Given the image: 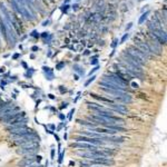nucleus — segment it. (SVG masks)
<instances>
[{"instance_id": "7", "label": "nucleus", "mask_w": 167, "mask_h": 167, "mask_svg": "<svg viewBox=\"0 0 167 167\" xmlns=\"http://www.w3.org/2000/svg\"><path fill=\"white\" fill-rule=\"evenodd\" d=\"M33 131V129H30V128H21V129H17V131H10V137L13 139H20V138H24V136H27L29 135L30 133Z\"/></svg>"}, {"instance_id": "8", "label": "nucleus", "mask_w": 167, "mask_h": 167, "mask_svg": "<svg viewBox=\"0 0 167 167\" xmlns=\"http://www.w3.org/2000/svg\"><path fill=\"white\" fill-rule=\"evenodd\" d=\"M135 46H136V48H138L142 53H145L148 58L151 57V50H149L147 44L144 40H139V39H136V38H135Z\"/></svg>"}, {"instance_id": "35", "label": "nucleus", "mask_w": 167, "mask_h": 167, "mask_svg": "<svg viewBox=\"0 0 167 167\" xmlns=\"http://www.w3.org/2000/svg\"><path fill=\"white\" fill-rule=\"evenodd\" d=\"M117 41H118V40H115V41H114V44H113L111 46H113V47H115V46L117 45Z\"/></svg>"}, {"instance_id": "33", "label": "nucleus", "mask_w": 167, "mask_h": 167, "mask_svg": "<svg viewBox=\"0 0 167 167\" xmlns=\"http://www.w3.org/2000/svg\"><path fill=\"white\" fill-rule=\"evenodd\" d=\"M31 50H33V51H36V50H38V47H36V46H35V47H33V48H31Z\"/></svg>"}, {"instance_id": "38", "label": "nucleus", "mask_w": 167, "mask_h": 167, "mask_svg": "<svg viewBox=\"0 0 167 167\" xmlns=\"http://www.w3.org/2000/svg\"><path fill=\"white\" fill-rule=\"evenodd\" d=\"M55 138H56V139H57V140H58V142H59V137H58V136H57V135H56V134H55Z\"/></svg>"}, {"instance_id": "13", "label": "nucleus", "mask_w": 167, "mask_h": 167, "mask_svg": "<svg viewBox=\"0 0 167 167\" xmlns=\"http://www.w3.org/2000/svg\"><path fill=\"white\" fill-rule=\"evenodd\" d=\"M77 122L78 124H80V125L89 127V128H96V127H97V124H95V122H86V120H82V119H77Z\"/></svg>"}, {"instance_id": "16", "label": "nucleus", "mask_w": 167, "mask_h": 167, "mask_svg": "<svg viewBox=\"0 0 167 167\" xmlns=\"http://www.w3.org/2000/svg\"><path fill=\"white\" fill-rule=\"evenodd\" d=\"M46 77L48 80H53V71H48V73H46Z\"/></svg>"}, {"instance_id": "11", "label": "nucleus", "mask_w": 167, "mask_h": 167, "mask_svg": "<svg viewBox=\"0 0 167 167\" xmlns=\"http://www.w3.org/2000/svg\"><path fill=\"white\" fill-rule=\"evenodd\" d=\"M36 158H37V156H24V158L18 163V166L27 167L28 165H31V164L35 163V162H36Z\"/></svg>"}, {"instance_id": "27", "label": "nucleus", "mask_w": 167, "mask_h": 167, "mask_svg": "<svg viewBox=\"0 0 167 167\" xmlns=\"http://www.w3.org/2000/svg\"><path fill=\"white\" fill-rule=\"evenodd\" d=\"M131 27H133V24H131V22H129V24H128V26L126 27V30H129Z\"/></svg>"}, {"instance_id": "19", "label": "nucleus", "mask_w": 167, "mask_h": 167, "mask_svg": "<svg viewBox=\"0 0 167 167\" xmlns=\"http://www.w3.org/2000/svg\"><path fill=\"white\" fill-rule=\"evenodd\" d=\"M65 66V62L64 61H61V62H59L57 66H56V69H58V70H61V68Z\"/></svg>"}, {"instance_id": "3", "label": "nucleus", "mask_w": 167, "mask_h": 167, "mask_svg": "<svg viewBox=\"0 0 167 167\" xmlns=\"http://www.w3.org/2000/svg\"><path fill=\"white\" fill-rule=\"evenodd\" d=\"M149 36L153 37L158 44H162V45H166V40H167V37H166V31L163 30L162 28H156L151 30L149 33Z\"/></svg>"}, {"instance_id": "39", "label": "nucleus", "mask_w": 167, "mask_h": 167, "mask_svg": "<svg viewBox=\"0 0 167 167\" xmlns=\"http://www.w3.org/2000/svg\"><path fill=\"white\" fill-rule=\"evenodd\" d=\"M1 71L4 73V68H0V73H1Z\"/></svg>"}, {"instance_id": "5", "label": "nucleus", "mask_w": 167, "mask_h": 167, "mask_svg": "<svg viewBox=\"0 0 167 167\" xmlns=\"http://www.w3.org/2000/svg\"><path fill=\"white\" fill-rule=\"evenodd\" d=\"M73 140H76V143H90L91 145H106L105 140H102L100 138H94V137H87V136H76Z\"/></svg>"}, {"instance_id": "6", "label": "nucleus", "mask_w": 167, "mask_h": 167, "mask_svg": "<svg viewBox=\"0 0 167 167\" xmlns=\"http://www.w3.org/2000/svg\"><path fill=\"white\" fill-rule=\"evenodd\" d=\"M38 151H39V145L33 144V145H30V146L27 147H21L17 151V153L24 156H36Z\"/></svg>"}, {"instance_id": "15", "label": "nucleus", "mask_w": 167, "mask_h": 167, "mask_svg": "<svg viewBox=\"0 0 167 167\" xmlns=\"http://www.w3.org/2000/svg\"><path fill=\"white\" fill-rule=\"evenodd\" d=\"M73 70H75V71H77V73H79L80 75H84V73H85L84 69H82V68H80V67H79V66H77V65L73 66Z\"/></svg>"}, {"instance_id": "9", "label": "nucleus", "mask_w": 167, "mask_h": 167, "mask_svg": "<svg viewBox=\"0 0 167 167\" xmlns=\"http://www.w3.org/2000/svg\"><path fill=\"white\" fill-rule=\"evenodd\" d=\"M70 147L73 148H82V149H88L89 151H96L98 149V147L96 145H91V144H86V143H73L70 145Z\"/></svg>"}, {"instance_id": "29", "label": "nucleus", "mask_w": 167, "mask_h": 167, "mask_svg": "<svg viewBox=\"0 0 167 167\" xmlns=\"http://www.w3.org/2000/svg\"><path fill=\"white\" fill-rule=\"evenodd\" d=\"M49 22H50V20H46L45 22H44V24H42V26H47V24H48Z\"/></svg>"}, {"instance_id": "36", "label": "nucleus", "mask_w": 167, "mask_h": 167, "mask_svg": "<svg viewBox=\"0 0 167 167\" xmlns=\"http://www.w3.org/2000/svg\"><path fill=\"white\" fill-rule=\"evenodd\" d=\"M59 118H60V119H65V117H64V115H59Z\"/></svg>"}, {"instance_id": "14", "label": "nucleus", "mask_w": 167, "mask_h": 167, "mask_svg": "<svg viewBox=\"0 0 167 167\" xmlns=\"http://www.w3.org/2000/svg\"><path fill=\"white\" fill-rule=\"evenodd\" d=\"M148 15H149V11H146L145 13H143V15L140 16V18H139L138 24H143L144 22H145V20L147 19V17H148Z\"/></svg>"}, {"instance_id": "34", "label": "nucleus", "mask_w": 167, "mask_h": 167, "mask_svg": "<svg viewBox=\"0 0 167 167\" xmlns=\"http://www.w3.org/2000/svg\"><path fill=\"white\" fill-rule=\"evenodd\" d=\"M19 57V53H16V55H15V56H13V59H17V58Z\"/></svg>"}, {"instance_id": "30", "label": "nucleus", "mask_w": 167, "mask_h": 167, "mask_svg": "<svg viewBox=\"0 0 167 167\" xmlns=\"http://www.w3.org/2000/svg\"><path fill=\"white\" fill-rule=\"evenodd\" d=\"M53 156H55V149H51V158H53Z\"/></svg>"}, {"instance_id": "23", "label": "nucleus", "mask_w": 167, "mask_h": 167, "mask_svg": "<svg viewBox=\"0 0 167 167\" xmlns=\"http://www.w3.org/2000/svg\"><path fill=\"white\" fill-rule=\"evenodd\" d=\"M73 113H75V109H71V110H70V113L68 114V119H69V120L71 119V116H73Z\"/></svg>"}, {"instance_id": "22", "label": "nucleus", "mask_w": 167, "mask_h": 167, "mask_svg": "<svg viewBox=\"0 0 167 167\" xmlns=\"http://www.w3.org/2000/svg\"><path fill=\"white\" fill-rule=\"evenodd\" d=\"M27 167H42V165H40V164H31V165H28Z\"/></svg>"}, {"instance_id": "21", "label": "nucleus", "mask_w": 167, "mask_h": 167, "mask_svg": "<svg viewBox=\"0 0 167 167\" xmlns=\"http://www.w3.org/2000/svg\"><path fill=\"white\" fill-rule=\"evenodd\" d=\"M98 69H99V66H96V67H95L94 69H91V71H90V73H88V75H89V76H91V73H94L95 71H97Z\"/></svg>"}, {"instance_id": "17", "label": "nucleus", "mask_w": 167, "mask_h": 167, "mask_svg": "<svg viewBox=\"0 0 167 167\" xmlns=\"http://www.w3.org/2000/svg\"><path fill=\"white\" fill-rule=\"evenodd\" d=\"M95 79H96V76H93V77H91V78H89V79H88V80H87V82H85V86H86V87H87V86L89 85L90 82H94Z\"/></svg>"}, {"instance_id": "4", "label": "nucleus", "mask_w": 167, "mask_h": 167, "mask_svg": "<svg viewBox=\"0 0 167 167\" xmlns=\"http://www.w3.org/2000/svg\"><path fill=\"white\" fill-rule=\"evenodd\" d=\"M126 53H128L129 55H131V56H134L137 60L139 61V62H142V64H146L147 60L149 59V58L147 57L145 53H143L140 50H139L138 48H136V47H128V48L125 50Z\"/></svg>"}, {"instance_id": "31", "label": "nucleus", "mask_w": 167, "mask_h": 167, "mask_svg": "<svg viewBox=\"0 0 167 167\" xmlns=\"http://www.w3.org/2000/svg\"><path fill=\"white\" fill-rule=\"evenodd\" d=\"M31 36L38 37V35H37V31H33V33H31Z\"/></svg>"}, {"instance_id": "28", "label": "nucleus", "mask_w": 167, "mask_h": 167, "mask_svg": "<svg viewBox=\"0 0 167 167\" xmlns=\"http://www.w3.org/2000/svg\"><path fill=\"white\" fill-rule=\"evenodd\" d=\"M41 37H42V38H46V37H48V33H42Z\"/></svg>"}, {"instance_id": "37", "label": "nucleus", "mask_w": 167, "mask_h": 167, "mask_svg": "<svg viewBox=\"0 0 167 167\" xmlns=\"http://www.w3.org/2000/svg\"><path fill=\"white\" fill-rule=\"evenodd\" d=\"M67 107V104H62V106H61V108H66Z\"/></svg>"}, {"instance_id": "12", "label": "nucleus", "mask_w": 167, "mask_h": 167, "mask_svg": "<svg viewBox=\"0 0 167 167\" xmlns=\"http://www.w3.org/2000/svg\"><path fill=\"white\" fill-rule=\"evenodd\" d=\"M89 95L93 98H95V99L99 100V102H106V104H113V102H114V100H111V99H108V98H105V97H102L100 95H97V94H95V93H90Z\"/></svg>"}, {"instance_id": "2", "label": "nucleus", "mask_w": 167, "mask_h": 167, "mask_svg": "<svg viewBox=\"0 0 167 167\" xmlns=\"http://www.w3.org/2000/svg\"><path fill=\"white\" fill-rule=\"evenodd\" d=\"M102 82H109V84H111V85L119 86V87H122V88H126V89H127V87H128V85H129V82L122 80V78L119 77L118 75H117V73H105V75H104V78H102Z\"/></svg>"}, {"instance_id": "32", "label": "nucleus", "mask_w": 167, "mask_h": 167, "mask_svg": "<svg viewBox=\"0 0 167 167\" xmlns=\"http://www.w3.org/2000/svg\"><path fill=\"white\" fill-rule=\"evenodd\" d=\"M49 96V98H50V99H55V96H53V95H51V94H49L48 95Z\"/></svg>"}, {"instance_id": "25", "label": "nucleus", "mask_w": 167, "mask_h": 167, "mask_svg": "<svg viewBox=\"0 0 167 167\" xmlns=\"http://www.w3.org/2000/svg\"><path fill=\"white\" fill-rule=\"evenodd\" d=\"M59 90H60V93H61V94H64V93H65V91H66V90H67V89H66V88H65V89H64V86H60V88H59Z\"/></svg>"}, {"instance_id": "20", "label": "nucleus", "mask_w": 167, "mask_h": 167, "mask_svg": "<svg viewBox=\"0 0 167 167\" xmlns=\"http://www.w3.org/2000/svg\"><path fill=\"white\" fill-rule=\"evenodd\" d=\"M79 166L80 167H95V165H90V164H87V163H80Z\"/></svg>"}, {"instance_id": "10", "label": "nucleus", "mask_w": 167, "mask_h": 167, "mask_svg": "<svg viewBox=\"0 0 167 167\" xmlns=\"http://www.w3.org/2000/svg\"><path fill=\"white\" fill-rule=\"evenodd\" d=\"M109 107H110V109H115L120 115H125V113H128V108H127L125 105H122V104L113 102V104H109V105H108V108H109Z\"/></svg>"}, {"instance_id": "18", "label": "nucleus", "mask_w": 167, "mask_h": 167, "mask_svg": "<svg viewBox=\"0 0 167 167\" xmlns=\"http://www.w3.org/2000/svg\"><path fill=\"white\" fill-rule=\"evenodd\" d=\"M128 37H129V33H125V35L122 36V40H120V44H124V42H125V41L128 39Z\"/></svg>"}, {"instance_id": "24", "label": "nucleus", "mask_w": 167, "mask_h": 167, "mask_svg": "<svg viewBox=\"0 0 167 167\" xmlns=\"http://www.w3.org/2000/svg\"><path fill=\"white\" fill-rule=\"evenodd\" d=\"M68 8H69V6H67V4H66V6H64V7L61 8V10H62V12H66Z\"/></svg>"}, {"instance_id": "26", "label": "nucleus", "mask_w": 167, "mask_h": 167, "mask_svg": "<svg viewBox=\"0 0 167 167\" xmlns=\"http://www.w3.org/2000/svg\"><path fill=\"white\" fill-rule=\"evenodd\" d=\"M90 62H91V65H97V64H98V60H97V59H94V60H91Z\"/></svg>"}, {"instance_id": "1", "label": "nucleus", "mask_w": 167, "mask_h": 167, "mask_svg": "<svg viewBox=\"0 0 167 167\" xmlns=\"http://www.w3.org/2000/svg\"><path fill=\"white\" fill-rule=\"evenodd\" d=\"M11 4L18 13H20L27 20L33 21L36 19V12L28 0H11Z\"/></svg>"}]
</instances>
